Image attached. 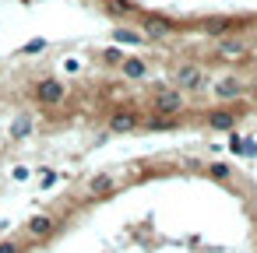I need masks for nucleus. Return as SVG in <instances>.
Segmentation results:
<instances>
[{"label": "nucleus", "mask_w": 257, "mask_h": 253, "mask_svg": "<svg viewBox=\"0 0 257 253\" xmlns=\"http://www.w3.org/2000/svg\"><path fill=\"white\" fill-rule=\"evenodd\" d=\"M53 228H57V218H53V214H36V218H29V225H25L29 239H50Z\"/></svg>", "instance_id": "nucleus-8"}, {"label": "nucleus", "mask_w": 257, "mask_h": 253, "mask_svg": "<svg viewBox=\"0 0 257 253\" xmlns=\"http://www.w3.org/2000/svg\"><path fill=\"white\" fill-rule=\"evenodd\" d=\"M204 32L225 36V32H232V22H229V18H208V22H204Z\"/></svg>", "instance_id": "nucleus-14"}, {"label": "nucleus", "mask_w": 257, "mask_h": 253, "mask_svg": "<svg viewBox=\"0 0 257 253\" xmlns=\"http://www.w3.org/2000/svg\"><path fill=\"white\" fill-rule=\"evenodd\" d=\"M0 253H22V242L8 239V242H0Z\"/></svg>", "instance_id": "nucleus-17"}, {"label": "nucleus", "mask_w": 257, "mask_h": 253, "mask_svg": "<svg viewBox=\"0 0 257 253\" xmlns=\"http://www.w3.org/2000/svg\"><path fill=\"white\" fill-rule=\"evenodd\" d=\"M138 123H141V113H138V109H131V106L113 109V113H109V120H106L109 134H131V130H138Z\"/></svg>", "instance_id": "nucleus-3"}, {"label": "nucleus", "mask_w": 257, "mask_h": 253, "mask_svg": "<svg viewBox=\"0 0 257 253\" xmlns=\"http://www.w3.org/2000/svg\"><path fill=\"white\" fill-rule=\"evenodd\" d=\"M113 39H116V43H123V46H141V36H138V32H127V29H116V32H113Z\"/></svg>", "instance_id": "nucleus-15"}, {"label": "nucleus", "mask_w": 257, "mask_h": 253, "mask_svg": "<svg viewBox=\"0 0 257 253\" xmlns=\"http://www.w3.org/2000/svg\"><path fill=\"white\" fill-rule=\"evenodd\" d=\"M208 176H211L215 183H229V179H232V165H225V162H211V165H208Z\"/></svg>", "instance_id": "nucleus-13"}, {"label": "nucleus", "mask_w": 257, "mask_h": 253, "mask_svg": "<svg viewBox=\"0 0 257 253\" xmlns=\"http://www.w3.org/2000/svg\"><path fill=\"white\" fill-rule=\"evenodd\" d=\"M32 95H36L39 106H60L67 99V85L57 81V78H43V81L32 85Z\"/></svg>", "instance_id": "nucleus-1"}, {"label": "nucleus", "mask_w": 257, "mask_h": 253, "mask_svg": "<svg viewBox=\"0 0 257 253\" xmlns=\"http://www.w3.org/2000/svg\"><path fill=\"white\" fill-rule=\"evenodd\" d=\"M208 85V74L197 67V64H183L180 71H176V88L180 92H201Z\"/></svg>", "instance_id": "nucleus-4"}, {"label": "nucleus", "mask_w": 257, "mask_h": 253, "mask_svg": "<svg viewBox=\"0 0 257 253\" xmlns=\"http://www.w3.org/2000/svg\"><path fill=\"white\" fill-rule=\"evenodd\" d=\"M113 190H116V176H113L109 169H106V172L88 176V183H85V193H88V197H95V200H99V197H106V193H113Z\"/></svg>", "instance_id": "nucleus-6"}, {"label": "nucleus", "mask_w": 257, "mask_h": 253, "mask_svg": "<svg viewBox=\"0 0 257 253\" xmlns=\"http://www.w3.org/2000/svg\"><path fill=\"white\" fill-rule=\"evenodd\" d=\"M211 92H215L218 102H232V99L243 95V81H239L236 74H225V78H218V81L211 85Z\"/></svg>", "instance_id": "nucleus-5"}, {"label": "nucleus", "mask_w": 257, "mask_h": 253, "mask_svg": "<svg viewBox=\"0 0 257 253\" xmlns=\"http://www.w3.org/2000/svg\"><path fill=\"white\" fill-rule=\"evenodd\" d=\"M218 53H222V57H229V60H236V57H243V53H246V46H243L239 39H222Z\"/></svg>", "instance_id": "nucleus-12"}, {"label": "nucleus", "mask_w": 257, "mask_h": 253, "mask_svg": "<svg viewBox=\"0 0 257 253\" xmlns=\"http://www.w3.org/2000/svg\"><path fill=\"white\" fill-rule=\"evenodd\" d=\"M39 50H46V43H43V39H36V43H29V46H25V53H39Z\"/></svg>", "instance_id": "nucleus-18"}, {"label": "nucleus", "mask_w": 257, "mask_h": 253, "mask_svg": "<svg viewBox=\"0 0 257 253\" xmlns=\"http://www.w3.org/2000/svg\"><path fill=\"white\" fill-rule=\"evenodd\" d=\"M123 50H116V46H109V50H102V64H109V67H120L123 64Z\"/></svg>", "instance_id": "nucleus-16"}, {"label": "nucleus", "mask_w": 257, "mask_h": 253, "mask_svg": "<svg viewBox=\"0 0 257 253\" xmlns=\"http://www.w3.org/2000/svg\"><path fill=\"white\" fill-rule=\"evenodd\" d=\"M152 109L162 113V116H176V113H183V92H180V88H159L155 99H152Z\"/></svg>", "instance_id": "nucleus-2"}, {"label": "nucleus", "mask_w": 257, "mask_h": 253, "mask_svg": "<svg viewBox=\"0 0 257 253\" xmlns=\"http://www.w3.org/2000/svg\"><path fill=\"white\" fill-rule=\"evenodd\" d=\"M236 120H239V113H232V109H211V113L204 116L208 130H232Z\"/></svg>", "instance_id": "nucleus-9"}, {"label": "nucleus", "mask_w": 257, "mask_h": 253, "mask_svg": "<svg viewBox=\"0 0 257 253\" xmlns=\"http://www.w3.org/2000/svg\"><path fill=\"white\" fill-rule=\"evenodd\" d=\"M120 78L123 81H145L148 78V60L145 57H123V64H120Z\"/></svg>", "instance_id": "nucleus-7"}, {"label": "nucleus", "mask_w": 257, "mask_h": 253, "mask_svg": "<svg viewBox=\"0 0 257 253\" xmlns=\"http://www.w3.org/2000/svg\"><path fill=\"white\" fill-rule=\"evenodd\" d=\"M169 32H173V22H169V18H162V15H145V36L162 39V36H169Z\"/></svg>", "instance_id": "nucleus-10"}, {"label": "nucleus", "mask_w": 257, "mask_h": 253, "mask_svg": "<svg viewBox=\"0 0 257 253\" xmlns=\"http://www.w3.org/2000/svg\"><path fill=\"white\" fill-rule=\"evenodd\" d=\"M32 127H36L32 116H29V113H18L15 123H11V141H25V137L32 134Z\"/></svg>", "instance_id": "nucleus-11"}]
</instances>
